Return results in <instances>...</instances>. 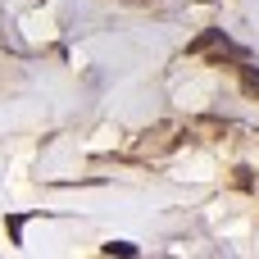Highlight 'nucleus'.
<instances>
[{
	"instance_id": "nucleus-2",
	"label": "nucleus",
	"mask_w": 259,
	"mask_h": 259,
	"mask_svg": "<svg viewBox=\"0 0 259 259\" xmlns=\"http://www.w3.org/2000/svg\"><path fill=\"white\" fill-rule=\"evenodd\" d=\"M241 87H246V91H250V96L259 100V68H250L246 59H241Z\"/></svg>"
},
{
	"instance_id": "nucleus-1",
	"label": "nucleus",
	"mask_w": 259,
	"mask_h": 259,
	"mask_svg": "<svg viewBox=\"0 0 259 259\" xmlns=\"http://www.w3.org/2000/svg\"><path fill=\"white\" fill-rule=\"evenodd\" d=\"M191 55H219V59H246L223 32H205L200 41H191Z\"/></svg>"
},
{
	"instance_id": "nucleus-3",
	"label": "nucleus",
	"mask_w": 259,
	"mask_h": 259,
	"mask_svg": "<svg viewBox=\"0 0 259 259\" xmlns=\"http://www.w3.org/2000/svg\"><path fill=\"white\" fill-rule=\"evenodd\" d=\"M105 255H137V246H132V241H109Z\"/></svg>"
}]
</instances>
